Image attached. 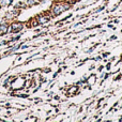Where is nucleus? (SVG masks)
Instances as JSON below:
<instances>
[{
  "instance_id": "nucleus-1",
  "label": "nucleus",
  "mask_w": 122,
  "mask_h": 122,
  "mask_svg": "<svg viewBox=\"0 0 122 122\" xmlns=\"http://www.w3.org/2000/svg\"><path fill=\"white\" fill-rule=\"evenodd\" d=\"M24 29V24L21 21H14L9 26V32L13 33H19Z\"/></svg>"
},
{
  "instance_id": "nucleus-5",
  "label": "nucleus",
  "mask_w": 122,
  "mask_h": 122,
  "mask_svg": "<svg viewBox=\"0 0 122 122\" xmlns=\"http://www.w3.org/2000/svg\"><path fill=\"white\" fill-rule=\"evenodd\" d=\"M39 1H40V3H43V2H45L46 0H39Z\"/></svg>"
},
{
  "instance_id": "nucleus-4",
  "label": "nucleus",
  "mask_w": 122,
  "mask_h": 122,
  "mask_svg": "<svg viewBox=\"0 0 122 122\" xmlns=\"http://www.w3.org/2000/svg\"><path fill=\"white\" fill-rule=\"evenodd\" d=\"M106 67H107V70H109V69H110V63H108L107 66H106Z\"/></svg>"
},
{
  "instance_id": "nucleus-2",
  "label": "nucleus",
  "mask_w": 122,
  "mask_h": 122,
  "mask_svg": "<svg viewBox=\"0 0 122 122\" xmlns=\"http://www.w3.org/2000/svg\"><path fill=\"white\" fill-rule=\"evenodd\" d=\"M9 21H2L0 23V34H5L9 32Z\"/></svg>"
},
{
  "instance_id": "nucleus-3",
  "label": "nucleus",
  "mask_w": 122,
  "mask_h": 122,
  "mask_svg": "<svg viewBox=\"0 0 122 122\" xmlns=\"http://www.w3.org/2000/svg\"><path fill=\"white\" fill-rule=\"evenodd\" d=\"M36 4H40L39 0H27L26 1V5L27 6H33V5H36Z\"/></svg>"
},
{
  "instance_id": "nucleus-6",
  "label": "nucleus",
  "mask_w": 122,
  "mask_h": 122,
  "mask_svg": "<svg viewBox=\"0 0 122 122\" xmlns=\"http://www.w3.org/2000/svg\"><path fill=\"white\" fill-rule=\"evenodd\" d=\"M8 1H9V4H11L13 2V0H8Z\"/></svg>"
}]
</instances>
